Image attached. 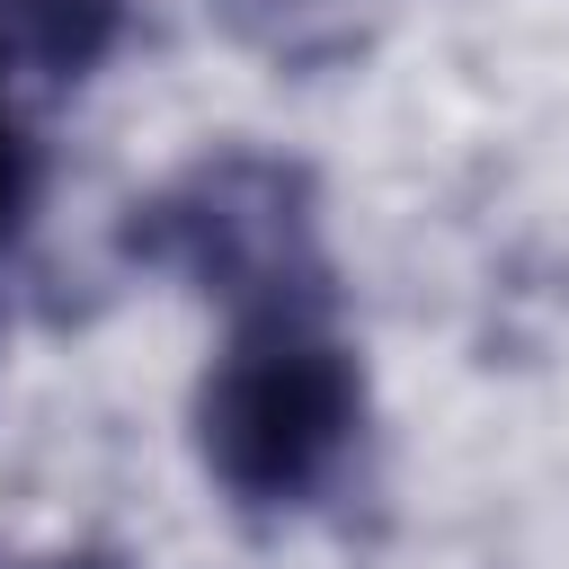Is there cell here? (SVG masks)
<instances>
[{
	"instance_id": "cell-1",
	"label": "cell",
	"mask_w": 569,
	"mask_h": 569,
	"mask_svg": "<svg viewBox=\"0 0 569 569\" xmlns=\"http://www.w3.org/2000/svg\"><path fill=\"white\" fill-rule=\"evenodd\" d=\"M365 436V365L329 311L231 320L213 373L196 382V453L231 507H311Z\"/></svg>"
},
{
	"instance_id": "cell-2",
	"label": "cell",
	"mask_w": 569,
	"mask_h": 569,
	"mask_svg": "<svg viewBox=\"0 0 569 569\" xmlns=\"http://www.w3.org/2000/svg\"><path fill=\"white\" fill-rule=\"evenodd\" d=\"M124 249L142 267L187 276L231 320L329 311L320 196L293 160H267V151H213V160L178 169L151 204H133Z\"/></svg>"
},
{
	"instance_id": "cell-3",
	"label": "cell",
	"mask_w": 569,
	"mask_h": 569,
	"mask_svg": "<svg viewBox=\"0 0 569 569\" xmlns=\"http://www.w3.org/2000/svg\"><path fill=\"white\" fill-rule=\"evenodd\" d=\"M213 18L231 27V44L267 53L276 71H329L356 44H373L391 0H213Z\"/></svg>"
},
{
	"instance_id": "cell-4",
	"label": "cell",
	"mask_w": 569,
	"mask_h": 569,
	"mask_svg": "<svg viewBox=\"0 0 569 569\" xmlns=\"http://www.w3.org/2000/svg\"><path fill=\"white\" fill-rule=\"evenodd\" d=\"M124 27V0H0V71H44L71 80L89 71Z\"/></svg>"
},
{
	"instance_id": "cell-5",
	"label": "cell",
	"mask_w": 569,
	"mask_h": 569,
	"mask_svg": "<svg viewBox=\"0 0 569 569\" xmlns=\"http://www.w3.org/2000/svg\"><path fill=\"white\" fill-rule=\"evenodd\" d=\"M0 569H124L116 551H0Z\"/></svg>"
}]
</instances>
